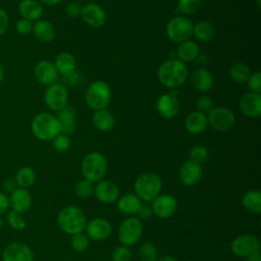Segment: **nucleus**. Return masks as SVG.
I'll use <instances>...</instances> for the list:
<instances>
[{"label": "nucleus", "instance_id": "obj_38", "mask_svg": "<svg viewBox=\"0 0 261 261\" xmlns=\"http://www.w3.org/2000/svg\"><path fill=\"white\" fill-rule=\"evenodd\" d=\"M6 220L7 222L9 223V225L16 229V230H21L25 227L27 223H25V220L22 216L21 213H18L16 211H13V210H10L8 211L7 213V216H6Z\"/></svg>", "mask_w": 261, "mask_h": 261}, {"label": "nucleus", "instance_id": "obj_45", "mask_svg": "<svg viewBox=\"0 0 261 261\" xmlns=\"http://www.w3.org/2000/svg\"><path fill=\"white\" fill-rule=\"evenodd\" d=\"M15 30L19 35H29L33 31V23L28 19L20 18L15 23Z\"/></svg>", "mask_w": 261, "mask_h": 261}, {"label": "nucleus", "instance_id": "obj_48", "mask_svg": "<svg viewBox=\"0 0 261 261\" xmlns=\"http://www.w3.org/2000/svg\"><path fill=\"white\" fill-rule=\"evenodd\" d=\"M63 76V82L67 85V86H73V85H76L77 82H79V74L75 70H71L69 72H66L64 74H62Z\"/></svg>", "mask_w": 261, "mask_h": 261}, {"label": "nucleus", "instance_id": "obj_15", "mask_svg": "<svg viewBox=\"0 0 261 261\" xmlns=\"http://www.w3.org/2000/svg\"><path fill=\"white\" fill-rule=\"evenodd\" d=\"M3 261H34V254L28 245L14 242L4 249Z\"/></svg>", "mask_w": 261, "mask_h": 261}, {"label": "nucleus", "instance_id": "obj_4", "mask_svg": "<svg viewBox=\"0 0 261 261\" xmlns=\"http://www.w3.org/2000/svg\"><path fill=\"white\" fill-rule=\"evenodd\" d=\"M107 171V161L105 157L98 152L87 154L82 162V172L85 179L90 182H98L103 179Z\"/></svg>", "mask_w": 261, "mask_h": 261}, {"label": "nucleus", "instance_id": "obj_10", "mask_svg": "<svg viewBox=\"0 0 261 261\" xmlns=\"http://www.w3.org/2000/svg\"><path fill=\"white\" fill-rule=\"evenodd\" d=\"M259 240L250 233H245L236 238L231 243V251L239 257H249L253 254L259 253Z\"/></svg>", "mask_w": 261, "mask_h": 261}, {"label": "nucleus", "instance_id": "obj_31", "mask_svg": "<svg viewBox=\"0 0 261 261\" xmlns=\"http://www.w3.org/2000/svg\"><path fill=\"white\" fill-rule=\"evenodd\" d=\"M242 205L245 209L255 214L261 213V193L258 190L247 192L242 198Z\"/></svg>", "mask_w": 261, "mask_h": 261}, {"label": "nucleus", "instance_id": "obj_35", "mask_svg": "<svg viewBox=\"0 0 261 261\" xmlns=\"http://www.w3.org/2000/svg\"><path fill=\"white\" fill-rule=\"evenodd\" d=\"M139 257L142 261H156L157 259L156 247L150 242H146L142 244L139 249Z\"/></svg>", "mask_w": 261, "mask_h": 261}, {"label": "nucleus", "instance_id": "obj_42", "mask_svg": "<svg viewBox=\"0 0 261 261\" xmlns=\"http://www.w3.org/2000/svg\"><path fill=\"white\" fill-rule=\"evenodd\" d=\"M195 105L197 111H200L202 113H208L213 108V100L208 95H201L196 99Z\"/></svg>", "mask_w": 261, "mask_h": 261}, {"label": "nucleus", "instance_id": "obj_52", "mask_svg": "<svg viewBox=\"0 0 261 261\" xmlns=\"http://www.w3.org/2000/svg\"><path fill=\"white\" fill-rule=\"evenodd\" d=\"M37 1H39L40 3L46 4V5H50V6L56 5V4H58L59 2H61V0H37Z\"/></svg>", "mask_w": 261, "mask_h": 261}, {"label": "nucleus", "instance_id": "obj_21", "mask_svg": "<svg viewBox=\"0 0 261 261\" xmlns=\"http://www.w3.org/2000/svg\"><path fill=\"white\" fill-rule=\"evenodd\" d=\"M9 206L11 210L18 213H24L30 210L32 206V197L27 189L17 188L10 194Z\"/></svg>", "mask_w": 261, "mask_h": 261}, {"label": "nucleus", "instance_id": "obj_19", "mask_svg": "<svg viewBox=\"0 0 261 261\" xmlns=\"http://www.w3.org/2000/svg\"><path fill=\"white\" fill-rule=\"evenodd\" d=\"M34 73L37 81L45 86H50L56 83L58 74L54 63L49 60L39 61L35 66Z\"/></svg>", "mask_w": 261, "mask_h": 261}, {"label": "nucleus", "instance_id": "obj_41", "mask_svg": "<svg viewBox=\"0 0 261 261\" xmlns=\"http://www.w3.org/2000/svg\"><path fill=\"white\" fill-rule=\"evenodd\" d=\"M52 145H53V148L55 151H57L59 153H63V152H66L70 148L71 142H70V139L68 136L59 134L53 139Z\"/></svg>", "mask_w": 261, "mask_h": 261}, {"label": "nucleus", "instance_id": "obj_17", "mask_svg": "<svg viewBox=\"0 0 261 261\" xmlns=\"http://www.w3.org/2000/svg\"><path fill=\"white\" fill-rule=\"evenodd\" d=\"M240 109L248 117H258L261 114V95L248 92L240 99Z\"/></svg>", "mask_w": 261, "mask_h": 261}, {"label": "nucleus", "instance_id": "obj_1", "mask_svg": "<svg viewBox=\"0 0 261 261\" xmlns=\"http://www.w3.org/2000/svg\"><path fill=\"white\" fill-rule=\"evenodd\" d=\"M157 74L163 86L175 90L186 82L188 77V68L185 62L177 58H171L164 61L159 66Z\"/></svg>", "mask_w": 261, "mask_h": 261}, {"label": "nucleus", "instance_id": "obj_40", "mask_svg": "<svg viewBox=\"0 0 261 261\" xmlns=\"http://www.w3.org/2000/svg\"><path fill=\"white\" fill-rule=\"evenodd\" d=\"M190 158L199 164L205 162L208 159V150L202 145L194 146L190 151Z\"/></svg>", "mask_w": 261, "mask_h": 261}, {"label": "nucleus", "instance_id": "obj_29", "mask_svg": "<svg viewBox=\"0 0 261 261\" xmlns=\"http://www.w3.org/2000/svg\"><path fill=\"white\" fill-rule=\"evenodd\" d=\"M93 124L101 132H108L114 126V117L108 110H96L93 114Z\"/></svg>", "mask_w": 261, "mask_h": 261}, {"label": "nucleus", "instance_id": "obj_16", "mask_svg": "<svg viewBox=\"0 0 261 261\" xmlns=\"http://www.w3.org/2000/svg\"><path fill=\"white\" fill-rule=\"evenodd\" d=\"M202 175H203V168L201 164L192 160L186 161L179 168V172H178L179 180L181 181V184L188 187L194 186L197 182H199V180L202 178Z\"/></svg>", "mask_w": 261, "mask_h": 261}, {"label": "nucleus", "instance_id": "obj_9", "mask_svg": "<svg viewBox=\"0 0 261 261\" xmlns=\"http://www.w3.org/2000/svg\"><path fill=\"white\" fill-rule=\"evenodd\" d=\"M142 233V222L136 217H130L120 224L118 229V240L124 246H133L140 241Z\"/></svg>", "mask_w": 261, "mask_h": 261}, {"label": "nucleus", "instance_id": "obj_39", "mask_svg": "<svg viewBox=\"0 0 261 261\" xmlns=\"http://www.w3.org/2000/svg\"><path fill=\"white\" fill-rule=\"evenodd\" d=\"M202 0H178L179 10L188 15L196 13L201 7Z\"/></svg>", "mask_w": 261, "mask_h": 261}, {"label": "nucleus", "instance_id": "obj_53", "mask_svg": "<svg viewBox=\"0 0 261 261\" xmlns=\"http://www.w3.org/2000/svg\"><path fill=\"white\" fill-rule=\"evenodd\" d=\"M247 261H261V257H260V254L259 253H256V254H253L249 257H247Z\"/></svg>", "mask_w": 261, "mask_h": 261}, {"label": "nucleus", "instance_id": "obj_18", "mask_svg": "<svg viewBox=\"0 0 261 261\" xmlns=\"http://www.w3.org/2000/svg\"><path fill=\"white\" fill-rule=\"evenodd\" d=\"M88 238L94 241H103L111 234V224L104 218H94L86 224Z\"/></svg>", "mask_w": 261, "mask_h": 261}, {"label": "nucleus", "instance_id": "obj_20", "mask_svg": "<svg viewBox=\"0 0 261 261\" xmlns=\"http://www.w3.org/2000/svg\"><path fill=\"white\" fill-rule=\"evenodd\" d=\"M94 194L100 202L110 204L117 199L119 190L113 181L102 179L94 187Z\"/></svg>", "mask_w": 261, "mask_h": 261}, {"label": "nucleus", "instance_id": "obj_55", "mask_svg": "<svg viewBox=\"0 0 261 261\" xmlns=\"http://www.w3.org/2000/svg\"><path fill=\"white\" fill-rule=\"evenodd\" d=\"M3 76H4V69H3V66H2V64L0 62V83L3 80Z\"/></svg>", "mask_w": 261, "mask_h": 261}, {"label": "nucleus", "instance_id": "obj_5", "mask_svg": "<svg viewBox=\"0 0 261 261\" xmlns=\"http://www.w3.org/2000/svg\"><path fill=\"white\" fill-rule=\"evenodd\" d=\"M161 187V178L153 172L143 173L135 181L136 195L146 202H152L159 195Z\"/></svg>", "mask_w": 261, "mask_h": 261}, {"label": "nucleus", "instance_id": "obj_12", "mask_svg": "<svg viewBox=\"0 0 261 261\" xmlns=\"http://www.w3.org/2000/svg\"><path fill=\"white\" fill-rule=\"evenodd\" d=\"M152 210L153 213H155L160 218H168L172 216L176 209H177V203L174 197L168 194H162L158 195L153 201H152Z\"/></svg>", "mask_w": 261, "mask_h": 261}, {"label": "nucleus", "instance_id": "obj_6", "mask_svg": "<svg viewBox=\"0 0 261 261\" xmlns=\"http://www.w3.org/2000/svg\"><path fill=\"white\" fill-rule=\"evenodd\" d=\"M110 98V87L103 81H96L92 83L85 93V100L87 105L95 111L105 109L109 104Z\"/></svg>", "mask_w": 261, "mask_h": 261}, {"label": "nucleus", "instance_id": "obj_46", "mask_svg": "<svg viewBox=\"0 0 261 261\" xmlns=\"http://www.w3.org/2000/svg\"><path fill=\"white\" fill-rule=\"evenodd\" d=\"M64 11H65V13H66L69 17H77V16L81 15L82 6L80 5L79 2H76V1H71V2L67 3V5L65 6Z\"/></svg>", "mask_w": 261, "mask_h": 261}, {"label": "nucleus", "instance_id": "obj_11", "mask_svg": "<svg viewBox=\"0 0 261 261\" xmlns=\"http://www.w3.org/2000/svg\"><path fill=\"white\" fill-rule=\"evenodd\" d=\"M67 89L64 85L54 83L46 89L44 99L48 108L54 111H58L63 108L67 103Z\"/></svg>", "mask_w": 261, "mask_h": 261}, {"label": "nucleus", "instance_id": "obj_30", "mask_svg": "<svg viewBox=\"0 0 261 261\" xmlns=\"http://www.w3.org/2000/svg\"><path fill=\"white\" fill-rule=\"evenodd\" d=\"M193 35L201 42H209L215 36L214 25L207 20L198 21L193 25Z\"/></svg>", "mask_w": 261, "mask_h": 261}, {"label": "nucleus", "instance_id": "obj_56", "mask_svg": "<svg viewBox=\"0 0 261 261\" xmlns=\"http://www.w3.org/2000/svg\"><path fill=\"white\" fill-rule=\"evenodd\" d=\"M4 223V219L2 217H0V226H2Z\"/></svg>", "mask_w": 261, "mask_h": 261}, {"label": "nucleus", "instance_id": "obj_43", "mask_svg": "<svg viewBox=\"0 0 261 261\" xmlns=\"http://www.w3.org/2000/svg\"><path fill=\"white\" fill-rule=\"evenodd\" d=\"M132 253L126 246L117 247L112 253V261H130Z\"/></svg>", "mask_w": 261, "mask_h": 261}, {"label": "nucleus", "instance_id": "obj_33", "mask_svg": "<svg viewBox=\"0 0 261 261\" xmlns=\"http://www.w3.org/2000/svg\"><path fill=\"white\" fill-rule=\"evenodd\" d=\"M53 63L57 69V72L61 74L74 70L76 64L75 58L68 52H62L59 55H57Z\"/></svg>", "mask_w": 261, "mask_h": 261}, {"label": "nucleus", "instance_id": "obj_23", "mask_svg": "<svg viewBox=\"0 0 261 261\" xmlns=\"http://www.w3.org/2000/svg\"><path fill=\"white\" fill-rule=\"evenodd\" d=\"M185 126L190 134H193V135L202 134L204 130H206L208 126V120H207L206 114L197 110L191 112L186 117Z\"/></svg>", "mask_w": 261, "mask_h": 261}, {"label": "nucleus", "instance_id": "obj_24", "mask_svg": "<svg viewBox=\"0 0 261 261\" xmlns=\"http://www.w3.org/2000/svg\"><path fill=\"white\" fill-rule=\"evenodd\" d=\"M18 12L24 19L38 20L43 14V6L37 0H21L18 5Z\"/></svg>", "mask_w": 261, "mask_h": 261}, {"label": "nucleus", "instance_id": "obj_44", "mask_svg": "<svg viewBox=\"0 0 261 261\" xmlns=\"http://www.w3.org/2000/svg\"><path fill=\"white\" fill-rule=\"evenodd\" d=\"M248 88L250 92L260 94L261 92V73L259 71H255L251 73L248 80Z\"/></svg>", "mask_w": 261, "mask_h": 261}, {"label": "nucleus", "instance_id": "obj_13", "mask_svg": "<svg viewBox=\"0 0 261 261\" xmlns=\"http://www.w3.org/2000/svg\"><path fill=\"white\" fill-rule=\"evenodd\" d=\"M81 16L89 27L95 29L101 28L106 21L104 9L94 2H90L82 7Z\"/></svg>", "mask_w": 261, "mask_h": 261}, {"label": "nucleus", "instance_id": "obj_51", "mask_svg": "<svg viewBox=\"0 0 261 261\" xmlns=\"http://www.w3.org/2000/svg\"><path fill=\"white\" fill-rule=\"evenodd\" d=\"M9 207V197L6 194L0 192V215L6 212Z\"/></svg>", "mask_w": 261, "mask_h": 261}, {"label": "nucleus", "instance_id": "obj_37", "mask_svg": "<svg viewBox=\"0 0 261 261\" xmlns=\"http://www.w3.org/2000/svg\"><path fill=\"white\" fill-rule=\"evenodd\" d=\"M74 193L77 197L86 199L89 198L94 193V187L92 182L87 179H81L76 182L74 187Z\"/></svg>", "mask_w": 261, "mask_h": 261}, {"label": "nucleus", "instance_id": "obj_50", "mask_svg": "<svg viewBox=\"0 0 261 261\" xmlns=\"http://www.w3.org/2000/svg\"><path fill=\"white\" fill-rule=\"evenodd\" d=\"M17 189V185H16V181L14 178H6L4 181H3V190L6 192V193H9L11 194L13 191H15Z\"/></svg>", "mask_w": 261, "mask_h": 261}, {"label": "nucleus", "instance_id": "obj_25", "mask_svg": "<svg viewBox=\"0 0 261 261\" xmlns=\"http://www.w3.org/2000/svg\"><path fill=\"white\" fill-rule=\"evenodd\" d=\"M192 86L199 92H207L213 86V76L207 69L198 68L191 75Z\"/></svg>", "mask_w": 261, "mask_h": 261}, {"label": "nucleus", "instance_id": "obj_2", "mask_svg": "<svg viewBox=\"0 0 261 261\" xmlns=\"http://www.w3.org/2000/svg\"><path fill=\"white\" fill-rule=\"evenodd\" d=\"M57 222L61 230L69 234H74L85 229L87 219L82 209L75 206H67L60 210L57 216Z\"/></svg>", "mask_w": 261, "mask_h": 261}, {"label": "nucleus", "instance_id": "obj_32", "mask_svg": "<svg viewBox=\"0 0 261 261\" xmlns=\"http://www.w3.org/2000/svg\"><path fill=\"white\" fill-rule=\"evenodd\" d=\"M251 70L247 64L244 62H236L230 65L228 74L230 79L237 83V84H245L248 82L250 75H251Z\"/></svg>", "mask_w": 261, "mask_h": 261}, {"label": "nucleus", "instance_id": "obj_22", "mask_svg": "<svg viewBox=\"0 0 261 261\" xmlns=\"http://www.w3.org/2000/svg\"><path fill=\"white\" fill-rule=\"evenodd\" d=\"M60 124V134L69 136L74 133L76 128L75 122V111L73 107L65 105L63 108L57 111V115H55Z\"/></svg>", "mask_w": 261, "mask_h": 261}, {"label": "nucleus", "instance_id": "obj_28", "mask_svg": "<svg viewBox=\"0 0 261 261\" xmlns=\"http://www.w3.org/2000/svg\"><path fill=\"white\" fill-rule=\"evenodd\" d=\"M141 205H142L141 199L136 194L127 193V194H124L118 200L117 208L123 214L134 215L138 212Z\"/></svg>", "mask_w": 261, "mask_h": 261}, {"label": "nucleus", "instance_id": "obj_49", "mask_svg": "<svg viewBox=\"0 0 261 261\" xmlns=\"http://www.w3.org/2000/svg\"><path fill=\"white\" fill-rule=\"evenodd\" d=\"M8 20L9 19L7 12L4 9L0 8V36H2L6 32L8 28Z\"/></svg>", "mask_w": 261, "mask_h": 261}, {"label": "nucleus", "instance_id": "obj_34", "mask_svg": "<svg viewBox=\"0 0 261 261\" xmlns=\"http://www.w3.org/2000/svg\"><path fill=\"white\" fill-rule=\"evenodd\" d=\"M14 179L16 181V185L19 188H22V189L30 188L31 186H33V184L35 182V179H36L35 170L29 166L21 167L16 172Z\"/></svg>", "mask_w": 261, "mask_h": 261}, {"label": "nucleus", "instance_id": "obj_36", "mask_svg": "<svg viewBox=\"0 0 261 261\" xmlns=\"http://www.w3.org/2000/svg\"><path fill=\"white\" fill-rule=\"evenodd\" d=\"M70 246L75 252H84L89 247V238L83 232L71 234Z\"/></svg>", "mask_w": 261, "mask_h": 261}, {"label": "nucleus", "instance_id": "obj_8", "mask_svg": "<svg viewBox=\"0 0 261 261\" xmlns=\"http://www.w3.org/2000/svg\"><path fill=\"white\" fill-rule=\"evenodd\" d=\"M206 116L208 124L219 132L230 129L236 121L233 112L226 107H213Z\"/></svg>", "mask_w": 261, "mask_h": 261}, {"label": "nucleus", "instance_id": "obj_3", "mask_svg": "<svg viewBox=\"0 0 261 261\" xmlns=\"http://www.w3.org/2000/svg\"><path fill=\"white\" fill-rule=\"evenodd\" d=\"M32 132L39 140L50 141L60 134V124L55 115L41 112L32 120Z\"/></svg>", "mask_w": 261, "mask_h": 261}, {"label": "nucleus", "instance_id": "obj_54", "mask_svg": "<svg viewBox=\"0 0 261 261\" xmlns=\"http://www.w3.org/2000/svg\"><path fill=\"white\" fill-rule=\"evenodd\" d=\"M156 261H177V260L171 256H162L159 259H156Z\"/></svg>", "mask_w": 261, "mask_h": 261}, {"label": "nucleus", "instance_id": "obj_14", "mask_svg": "<svg viewBox=\"0 0 261 261\" xmlns=\"http://www.w3.org/2000/svg\"><path fill=\"white\" fill-rule=\"evenodd\" d=\"M157 112L164 118L174 117L179 110V102L176 97V91L171 90L170 93L160 96L156 102Z\"/></svg>", "mask_w": 261, "mask_h": 261}, {"label": "nucleus", "instance_id": "obj_7", "mask_svg": "<svg viewBox=\"0 0 261 261\" xmlns=\"http://www.w3.org/2000/svg\"><path fill=\"white\" fill-rule=\"evenodd\" d=\"M193 22L184 16H175L166 24V35L169 40L175 43L187 41L193 35Z\"/></svg>", "mask_w": 261, "mask_h": 261}, {"label": "nucleus", "instance_id": "obj_27", "mask_svg": "<svg viewBox=\"0 0 261 261\" xmlns=\"http://www.w3.org/2000/svg\"><path fill=\"white\" fill-rule=\"evenodd\" d=\"M200 54V48L198 44L192 40H187L179 43L176 49L177 59L182 62H192L198 58Z\"/></svg>", "mask_w": 261, "mask_h": 261}, {"label": "nucleus", "instance_id": "obj_47", "mask_svg": "<svg viewBox=\"0 0 261 261\" xmlns=\"http://www.w3.org/2000/svg\"><path fill=\"white\" fill-rule=\"evenodd\" d=\"M138 215L141 219L143 220H148L152 217L153 215V210H152V207L148 204H145V205H141L139 210H138Z\"/></svg>", "mask_w": 261, "mask_h": 261}, {"label": "nucleus", "instance_id": "obj_26", "mask_svg": "<svg viewBox=\"0 0 261 261\" xmlns=\"http://www.w3.org/2000/svg\"><path fill=\"white\" fill-rule=\"evenodd\" d=\"M34 36L37 40L43 43L51 42L55 37V30L53 24L46 19H38L33 24Z\"/></svg>", "mask_w": 261, "mask_h": 261}]
</instances>
